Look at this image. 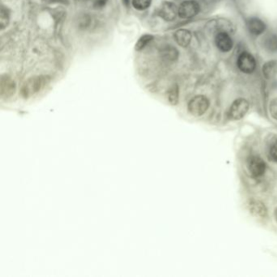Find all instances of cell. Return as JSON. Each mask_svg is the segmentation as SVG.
<instances>
[{
    "mask_svg": "<svg viewBox=\"0 0 277 277\" xmlns=\"http://www.w3.org/2000/svg\"><path fill=\"white\" fill-rule=\"evenodd\" d=\"M246 25L250 34L254 36L263 34L267 29V25L265 24L264 21L256 17L249 18Z\"/></svg>",
    "mask_w": 277,
    "mask_h": 277,
    "instance_id": "cell-10",
    "label": "cell"
},
{
    "mask_svg": "<svg viewBox=\"0 0 277 277\" xmlns=\"http://www.w3.org/2000/svg\"><path fill=\"white\" fill-rule=\"evenodd\" d=\"M106 1L107 0H94V6L95 7L96 9H101V8L106 5Z\"/></svg>",
    "mask_w": 277,
    "mask_h": 277,
    "instance_id": "cell-22",
    "label": "cell"
},
{
    "mask_svg": "<svg viewBox=\"0 0 277 277\" xmlns=\"http://www.w3.org/2000/svg\"><path fill=\"white\" fill-rule=\"evenodd\" d=\"M158 15L165 21H173L178 16V8L172 2H164L158 9Z\"/></svg>",
    "mask_w": 277,
    "mask_h": 277,
    "instance_id": "cell-8",
    "label": "cell"
},
{
    "mask_svg": "<svg viewBox=\"0 0 277 277\" xmlns=\"http://www.w3.org/2000/svg\"><path fill=\"white\" fill-rule=\"evenodd\" d=\"M250 211L256 217H264L267 214V210L263 202L258 200L250 201L249 204Z\"/></svg>",
    "mask_w": 277,
    "mask_h": 277,
    "instance_id": "cell-14",
    "label": "cell"
},
{
    "mask_svg": "<svg viewBox=\"0 0 277 277\" xmlns=\"http://www.w3.org/2000/svg\"><path fill=\"white\" fill-rule=\"evenodd\" d=\"M269 112L273 119L277 121V98H274L269 104Z\"/></svg>",
    "mask_w": 277,
    "mask_h": 277,
    "instance_id": "cell-20",
    "label": "cell"
},
{
    "mask_svg": "<svg viewBox=\"0 0 277 277\" xmlns=\"http://www.w3.org/2000/svg\"><path fill=\"white\" fill-rule=\"evenodd\" d=\"M17 90L15 81L9 76H3L0 81V96L3 99H9Z\"/></svg>",
    "mask_w": 277,
    "mask_h": 277,
    "instance_id": "cell-6",
    "label": "cell"
},
{
    "mask_svg": "<svg viewBox=\"0 0 277 277\" xmlns=\"http://www.w3.org/2000/svg\"><path fill=\"white\" fill-rule=\"evenodd\" d=\"M174 39L179 46H182V47H187L191 43V32L186 29H178L174 34Z\"/></svg>",
    "mask_w": 277,
    "mask_h": 277,
    "instance_id": "cell-11",
    "label": "cell"
},
{
    "mask_svg": "<svg viewBox=\"0 0 277 277\" xmlns=\"http://www.w3.org/2000/svg\"><path fill=\"white\" fill-rule=\"evenodd\" d=\"M263 75L265 78L270 80L272 79L275 76L277 75V61L276 60H272L265 63L263 65Z\"/></svg>",
    "mask_w": 277,
    "mask_h": 277,
    "instance_id": "cell-13",
    "label": "cell"
},
{
    "mask_svg": "<svg viewBox=\"0 0 277 277\" xmlns=\"http://www.w3.org/2000/svg\"><path fill=\"white\" fill-rule=\"evenodd\" d=\"M249 108H250V103L248 101L243 98H238L230 106L229 117L230 119L234 121L241 120L246 116Z\"/></svg>",
    "mask_w": 277,
    "mask_h": 277,
    "instance_id": "cell-3",
    "label": "cell"
},
{
    "mask_svg": "<svg viewBox=\"0 0 277 277\" xmlns=\"http://www.w3.org/2000/svg\"><path fill=\"white\" fill-rule=\"evenodd\" d=\"M247 166L250 174L254 177L263 176L266 170V163L260 157L258 156L250 157L249 158Z\"/></svg>",
    "mask_w": 277,
    "mask_h": 277,
    "instance_id": "cell-9",
    "label": "cell"
},
{
    "mask_svg": "<svg viewBox=\"0 0 277 277\" xmlns=\"http://www.w3.org/2000/svg\"><path fill=\"white\" fill-rule=\"evenodd\" d=\"M215 42L217 48L222 52H229L234 47V41L228 32H218L215 35Z\"/></svg>",
    "mask_w": 277,
    "mask_h": 277,
    "instance_id": "cell-7",
    "label": "cell"
},
{
    "mask_svg": "<svg viewBox=\"0 0 277 277\" xmlns=\"http://www.w3.org/2000/svg\"><path fill=\"white\" fill-rule=\"evenodd\" d=\"M209 105L210 102L206 96L197 95L188 103V110L194 117H201L207 110Z\"/></svg>",
    "mask_w": 277,
    "mask_h": 277,
    "instance_id": "cell-2",
    "label": "cell"
},
{
    "mask_svg": "<svg viewBox=\"0 0 277 277\" xmlns=\"http://www.w3.org/2000/svg\"><path fill=\"white\" fill-rule=\"evenodd\" d=\"M275 220L277 221V208L275 209Z\"/></svg>",
    "mask_w": 277,
    "mask_h": 277,
    "instance_id": "cell-23",
    "label": "cell"
},
{
    "mask_svg": "<svg viewBox=\"0 0 277 277\" xmlns=\"http://www.w3.org/2000/svg\"><path fill=\"white\" fill-rule=\"evenodd\" d=\"M237 65L240 71L246 74L253 73L256 69V61L251 53L243 51L239 54Z\"/></svg>",
    "mask_w": 277,
    "mask_h": 277,
    "instance_id": "cell-5",
    "label": "cell"
},
{
    "mask_svg": "<svg viewBox=\"0 0 277 277\" xmlns=\"http://www.w3.org/2000/svg\"><path fill=\"white\" fill-rule=\"evenodd\" d=\"M269 157L271 158V160L277 162V142L273 144L271 146L270 151H269Z\"/></svg>",
    "mask_w": 277,
    "mask_h": 277,
    "instance_id": "cell-21",
    "label": "cell"
},
{
    "mask_svg": "<svg viewBox=\"0 0 277 277\" xmlns=\"http://www.w3.org/2000/svg\"><path fill=\"white\" fill-rule=\"evenodd\" d=\"M168 100L173 106H176L179 102V86L177 84L173 85L168 91Z\"/></svg>",
    "mask_w": 277,
    "mask_h": 277,
    "instance_id": "cell-15",
    "label": "cell"
},
{
    "mask_svg": "<svg viewBox=\"0 0 277 277\" xmlns=\"http://www.w3.org/2000/svg\"><path fill=\"white\" fill-rule=\"evenodd\" d=\"M154 39V36L151 34H144L141 36L138 42L135 44V50L137 51H141L143 50L144 48L146 47L152 40Z\"/></svg>",
    "mask_w": 277,
    "mask_h": 277,
    "instance_id": "cell-17",
    "label": "cell"
},
{
    "mask_svg": "<svg viewBox=\"0 0 277 277\" xmlns=\"http://www.w3.org/2000/svg\"><path fill=\"white\" fill-rule=\"evenodd\" d=\"M262 46L267 52L274 54L277 52V34H267L262 39Z\"/></svg>",
    "mask_w": 277,
    "mask_h": 277,
    "instance_id": "cell-12",
    "label": "cell"
},
{
    "mask_svg": "<svg viewBox=\"0 0 277 277\" xmlns=\"http://www.w3.org/2000/svg\"><path fill=\"white\" fill-rule=\"evenodd\" d=\"M50 79L46 76L30 77L21 86L20 94L24 99H29L39 93L47 85Z\"/></svg>",
    "mask_w": 277,
    "mask_h": 277,
    "instance_id": "cell-1",
    "label": "cell"
},
{
    "mask_svg": "<svg viewBox=\"0 0 277 277\" xmlns=\"http://www.w3.org/2000/svg\"><path fill=\"white\" fill-rule=\"evenodd\" d=\"M152 0H132V5L137 10L144 11L150 8Z\"/></svg>",
    "mask_w": 277,
    "mask_h": 277,
    "instance_id": "cell-19",
    "label": "cell"
},
{
    "mask_svg": "<svg viewBox=\"0 0 277 277\" xmlns=\"http://www.w3.org/2000/svg\"><path fill=\"white\" fill-rule=\"evenodd\" d=\"M10 21V15L8 9L2 6L0 10V27L1 29H5L9 25Z\"/></svg>",
    "mask_w": 277,
    "mask_h": 277,
    "instance_id": "cell-18",
    "label": "cell"
},
{
    "mask_svg": "<svg viewBox=\"0 0 277 277\" xmlns=\"http://www.w3.org/2000/svg\"><path fill=\"white\" fill-rule=\"evenodd\" d=\"M200 12V5L196 0H186L178 8V16L182 19H191Z\"/></svg>",
    "mask_w": 277,
    "mask_h": 277,
    "instance_id": "cell-4",
    "label": "cell"
},
{
    "mask_svg": "<svg viewBox=\"0 0 277 277\" xmlns=\"http://www.w3.org/2000/svg\"><path fill=\"white\" fill-rule=\"evenodd\" d=\"M178 50L174 46H168L162 50V57L165 61H175L178 58Z\"/></svg>",
    "mask_w": 277,
    "mask_h": 277,
    "instance_id": "cell-16",
    "label": "cell"
}]
</instances>
